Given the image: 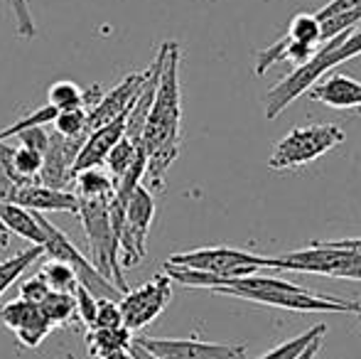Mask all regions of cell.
Masks as SVG:
<instances>
[{
	"label": "cell",
	"mask_w": 361,
	"mask_h": 359,
	"mask_svg": "<svg viewBox=\"0 0 361 359\" xmlns=\"http://www.w3.org/2000/svg\"><path fill=\"white\" fill-rule=\"evenodd\" d=\"M332 246H339V249H354L361 251V239H339V241H329Z\"/></svg>",
	"instance_id": "cell-39"
},
{
	"label": "cell",
	"mask_w": 361,
	"mask_h": 359,
	"mask_svg": "<svg viewBox=\"0 0 361 359\" xmlns=\"http://www.w3.org/2000/svg\"><path fill=\"white\" fill-rule=\"evenodd\" d=\"M39 310L42 315L49 320V325L57 327V325H69L79 317L76 312V298L67 296V293H49L42 303H39Z\"/></svg>",
	"instance_id": "cell-21"
},
{
	"label": "cell",
	"mask_w": 361,
	"mask_h": 359,
	"mask_svg": "<svg viewBox=\"0 0 361 359\" xmlns=\"http://www.w3.org/2000/svg\"><path fill=\"white\" fill-rule=\"evenodd\" d=\"M47 104H52L57 111H72V109H84L86 96L84 91L76 87L74 82H57L47 94Z\"/></svg>",
	"instance_id": "cell-28"
},
{
	"label": "cell",
	"mask_w": 361,
	"mask_h": 359,
	"mask_svg": "<svg viewBox=\"0 0 361 359\" xmlns=\"http://www.w3.org/2000/svg\"><path fill=\"white\" fill-rule=\"evenodd\" d=\"M57 114H59V111L54 109L52 104L42 106V109H37V111H35V114H30L27 118L18 121V123H13V126H10V128L0 130V140L15 138V135H18L20 130H25V128H32V126H44V123H52V121L57 118Z\"/></svg>",
	"instance_id": "cell-30"
},
{
	"label": "cell",
	"mask_w": 361,
	"mask_h": 359,
	"mask_svg": "<svg viewBox=\"0 0 361 359\" xmlns=\"http://www.w3.org/2000/svg\"><path fill=\"white\" fill-rule=\"evenodd\" d=\"M99 359H133L128 355V350H114V352H104L99 355Z\"/></svg>",
	"instance_id": "cell-40"
},
{
	"label": "cell",
	"mask_w": 361,
	"mask_h": 359,
	"mask_svg": "<svg viewBox=\"0 0 361 359\" xmlns=\"http://www.w3.org/2000/svg\"><path fill=\"white\" fill-rule=\"evenodd\" d=\"M111 197L114 195L79 197V212L76 214L81 217L86 239H89V249H91L89 261L121 293H128V283L123 278V266H121L118 259V239L114 234V224H111V214H109Z\"/></svg>",
	"instance_id": "cell-4"
},
{
	"label": "cell",
	"mask_w": 361,
	"mask_h": 359,
	"mask_svg": "<svg viewBox=\"0 0 361 359\" xmlns=\"http://www.w3.org/2000/svg\"><path fill=\"white\" fill-rule=\"evenodd\" d=\"M10 202L25 207L30 212H69V214L79 212V197L74 192L54 190V187L39 185V182L18 185Z\"/></svg>",
	"instance_id": "cell-16"
},
{
	"label": "cell",
	"mask_w": 361,
	"mask_h": 359,
	"mask_svg": "<svg viewBox=\"0 0 361 359\" xmlns=\"http://www.w3.org/2000/svg\"><path fill=\"white\" fill-rule=\"evenodd\" d=\"M305 94L312 101H319V104L337 111L361 109V82L344 77V74H334V77L324 79V82L312 84Z\"/></svg>",
	"instance_id": "cell-17"
},
{
	"label": "cell",
	"mask_w": 361,
	"mask_h": 359,
	"mask_svg": "<svg viewBox=\"0 0 361 359\" xmlns=\"http://www.w3.org/2000/svg\"><path fill=\"white\" fill-rule=\"evenodd\" d=\"M324 335H327V325L317 322V325L310 327L307 332H302V335H298V337H293V340L278 345L276 350H271L268 355H263L261 359H295V357L300 355V352L305 350V347L310 345V342L314 340V337H324Z\"/></svg>",
	"instance_id": "cell-27"
},
{
	"label": "cell",
	"mask_w": 361,
	"mask_h": 359,
	"mask_svg": "<svg viewBox=\"0 0 361 359\" xmlns=\"http://www.w3.org/2000/svg\"><path fill=\"white\" fill-rule=\"evenodd\" d=\"M10 10L15 15V25H18V35L23 39H32L37 35V28H35V20L32 13H30V5L27 0H8Z\"/></svg>",
	"instance_id": "cell-31"
},
{
	"label": "cell",
	"mask_w": 361,
	"mask_h": 359,
	"mask_svg": "<svg viewBox=\"0 0 361 359\" xmlns=\"http://www.w3.org/2000/svg\"><path fill=\"white\" fill-rule=\"evenodd\" d=\"M15 182L10 180V175L5 173V168H3V163H0V205H5V202H10L13 200V192H15Z\"/></svg>",
	"instance_id": "cell-37"
},
{
	"label": "cell",
	"mask_w": 361,
	"mask_h": 359,
	"mask_svg": "<svg viewBox=\"0 0 361 359\" xmlns=\"http://www.w3.org/2000/svg\"><path fill=\"white\" fill-rule=\"evenodd\" d=\"M94 327H123V317H121V308L116 300H99L96 308V317H94ZM91 327V330H94Z\"/></svg>",
	"instance_id": "cell-32"
},
{
	"label": "cell",
	"mask_w": 361,
	"mask_h": 359,
	"mask_svg": "<svg viewBox=\"0 0 361 359\" xmlns=\"http://www.w3.org/2000/svg\"><path fill=\"white\" fill-rule=\"evenodd\" d=\"M359 5H361V0H332V3H327L324 8H319L314 15H317V20H324V18H332V15L354 10V8H359Z\"/></svg>",
	"instance_id": "cell-36"
},
{
	"label": "cell",
	"mask_w": 361,
	"mask_h": 359,
	"mask_svg": "<svg viewBox=\"0 0 361 359\" xmlns=\"http://www.w3.org/2000/svg\"><path fill=\"white\" fill-rule=\"evenodd\" d=\"M54 123V133L67 135V138H74V135H89L86 133V111L84 109H72V111H59Z\"/></svg>",
	"instance_id": "cell-29"
},
{
	"label": "cell",
	"mask_w": 361,
	"mask_h": 359,
	"mask_svg": "<svg viewBox=\"0 0 361 359\" xmlns=\"http://www.w3.org/2000/svg\"><path fill=\"white\" fill-rule=\"evenodd\" d=\"M140 150H143V145L133 143V140H128L126 135L114 145V148H111V153L106 155V165H109L114 180H118L121 175H123L126 170L133 165V160L140 155Z\"/></svg>",
	"instance_id": "cell-25"
},
{
	"label": "cell",
	"mask_w": 361,
	"mask_h": 359,
	"mask_svg": "<svg viewBox=\"0 0 361 359\" xmlns=\"http://www.w3.org/2000/svg\"><path fill=\"white\" fill-rule=\"evenodd\" d=\"M39 256H42V246L32 244L30 249H25V251H20V254L10 256V259H5L3 264H0V296H3V293L8 291V288L13 286V283L18 281V278L39 259Z\"/></svg>",
	"instance_id": "cell-22"
},
{
	"label": "cell",
	"mask_w": 361,
	"mask_h": 359,
	"mask_svg": "<svg viewBox=\"0 0 361 359\" xmlns=\"http://www.w3.org/2000/svg\"><path fill=\"white\" fill-rule=\"evenodd\" d=\"M344 140V130L334 123H314L293 128L281 143L276 145L268 168L271 170H290L300 165L314 163L319 155L329 153Z\"/></svg>",
	"instance_id": "cell-6"
},
{
	"label": "cell",
	"mask_w": 361,
	"mask_h": 359,
	"mask_svg": "<svg viewBox=\"0 0 361 359\" xmlns=\"http://www.w3.org/2000/svg\"><path fill=\"white\" fill-rule=\"evenodd\" d=\"M165 273L172 278V281L182 283V286L207 288V291L219 293V296L241 298V300L258 303V305L281 308V310L352 312V315H361V303H357V300L322 296V293H312V291H307V288L298 286V283L281 281V278L258 276V273L246 276V278H219V276H209V273L177 269V266H170V264H165Z\"/></svg>",
	"instance_id": "cell-1"
},
{
	"label": "cell",
	"mask_w": 361,
	"mask_h": 359,
	"mask_svg": "<svg viewBox=\"0 0 361 359\" xmlns=\"http://www.w3.org/2000/svg\"><path fill=\"white\" fill-rule=\"evenodd\" d=\"M322 340H324V337H314V340L310 342V345L305 347V350L300 352L295 359H314V357H317V352H319V347H322Z\"/></svg>",
	"instance_id": "cell-38"
},
{
	"label": "cell",
	"mask_w": 361,
	"mask_h": 359,
	"mask_svg": "<svg viewBox=\"0 0 361 359\" xmlns=\"http://www.w3.org/2000/svg\"><path fill=\"white\" fill-rule=\"evenodd\" d=\"M152 217H155V200L150 190L138 185L130 195L123 212V221L118 229V259L121 266L133 269L145 259L147 251V231H150Z\"/></svg>",
	"instance_id": "cell-9"
},
{
	"label": "cell",
	"mask_w": 361,
	"mask_h": 359,
	"mask_svg": "<svg viewBox=\"0 0 361 359\" xmlns=\"http://www.w3.org/2000/svg\"><path fill=\"white\" fill-rule=\"evenodd\" d=\"M170 266L209 273L219 278H246L266 269V256L248 254V251L228 249V246H212V249H195L185 254H172L167 259Z\"/></svg>",
	"instance_id": "cell-8"
},
{
	"label": "cell",
	"mask_w": 361,
	"mask_h": 359,
	"mask_svg": "<svg viewBox=\"0 0 361 359\" xmlns=\"http://www.w3.org/2000/svg\"><path fill=\"white\" fill-rule=\"evenodd\" d=\"M0 320H3V325L8 327L15 337H18L20 345L30 347V350L42 345L44 337L52 332V325H49V320L42 315L39 305L23 300V298L0 305Z\"/></svg>",
	"instance_id": "cell-13"
},
{
	"label": "cell",
	"mask_w": 361,
	"mask_h": 359,
	"mask_svg": "<svg viewBox=\"0 0 361 359\" xmlns=\"http://www.w3.org/2000/svg\"><path fill=\"white\" fill-rule=\"evenodd\" d=\"M49 293H52V291H49V286L39 276L27 278V281L23 283V288H20V298H23V300H27V303H35V305H39V303H42Z\"/></svg>",
	"instance_id": "cell-35"
},
{
	"label": "cell",
	"mask_w": 361,
	"mask_h": 359,
	"mask_svg": "<svg viewBox=\"0 0 361 359\" xmlns=\"http://www.w3.org/2000/svg\"><path fill=\"white\" fill-rule=\"evenodd\" d=\"M130 340H133V332L128 327H94V330L86 332V342H89V350L94 357L104 355V352L114 350H128Z\"/></svg>",
	"instance_id": "cell-20"
},
{
	"label": "cell",
	"mask_w": 361,
	"mask_h": 359,
	"mask_svg": "<svg viewBox=\"0 0 361 359\" xmlns=\"http://www.w3.org/2000/svg\"><path fill=\"white\" fill-rule=\"evenodd\" d=\"M157 359H246V345H219L204 340H150L138 337Z\"/></svg>",
	"instance_id": "cell-12"
},
{
	"label": "cell",
	"mask_w": 361,
	"mask_h": 359,
	"mask_svg": "<svg viewBox=\"0 0 361 359\" xmlns=\"http://www.w3.org/2000/svg\"><path fill=\"white\" fill-rule=\"evenodd\" d=\"M359 317H361V315H359Z\"/></svg>",
	"instance_id": "cell-42"
},
{
	"label": "cell",
	"mask_w": 361,
	"mask_h": 359,
	"mask_svg": "<svg viewBox=\"0 0 361 359\" xmlns=\"http://www.w3.org/2000/svg\"><path fill=\"white\" fill-rule=\"evenodd\" d=\"M37 276L42 278V281L49 286V291H54V293H67V296H74L76 288H79V281H76L74 271L69 269L67 264H62V261L49 259Z\"/></svg>",
	"instance_id": "cell-23"
},
{
	"label": "cell",
	"mask_w": 361,
	"mask_h": 359,
	"mask_svg": "<svg viewBox=\"0 0 361 359\" xmlns=\"http://www.w3.org/2000/svg\"><path fill=\"white\" fill-rule=\"evenodd\" d=\"M359 54H361V28L347 30V32H339L337 37L327 39L322 47H317V52L307 62H302L293 74H288L281 84H276V87L268 91L266 116L268 118H278L300 94H305L312 84H317L324 77V72L334 69L337 64L359 57Z\"/></svg>",
	"instance_id": "cell-3"
},
{
	"label": "cell",
	"mask_w": 361,
	"mask_h": 359,
	"mask_svg": "<svg viewBox=\"0 0 361 359\" xmlns=\"http://www.w3.org/2000/svg\"><path fill=\"white\" fill-rule=\"evenodd\" d=\"M170 298H172V278L167 273H157V276H152L140 288L123 293V298L118 300L123 327H128L133 332L150 325L170 305Z\"/></svg>",
	"instance_id": "cell-10"
},
{
	"label": "cell",
	"mask_w": 361,
	"mask_h": 359,
	"mask_svg": "<svg viewBox=\"0 0 361 359\" xmlns=\"http://www.w3.org/2000/svg\"><path fill=\"white\" fill-rule=\"evenodd\" d=\"M128 111H123L121 116H116V118L109 121V123H104V126H99V128L89 130V135H86V140H84V145H81L79 155H76L74 175L76 173H84V170H91V168H99L101 163H106V155L111 153V148H114V145L118 143L121 138H123Z\"/></svg>",
	"instance_id": "cell-15"
},
{
	"label": "cell",
	"mask_w": 361,
	"mask_h": 359,
	"mask_svg": "<svg viewBox=\"0 0 361 359\" xmlns=\"http://www.w3.org/2000/svg\"><path fill=\"white\" fill-rule=\"evenodd\" d=\"M288 37L293 39V42L317 47V44L322 42V25H319L317 15H307V13L295 15V18L290 20Z\"/></svg>",
	"instance_id": "cell-24"
},
{
	"label": "cell",
	"mask_w": 361,
	"mask_h": 359,
	"mask_svg": "<svg viewBox=\"0 0 361 359\" xmlns=\"http://www.w3.org/2000/svg\"><path fill=\"white\" fill-rule=\"evenodd\" d=\"M147 72H138V74H128L118 87H114L109 94H104L89 111H86V133L99 126L114 121L116 116H121L123 111H128L133 106L135 96H138L140 87H143Z\"/></svg>",
	"instance_id": "cell-14"
},
{
	"label": "cell",
	"mask_w": 361,
	"mask_h": 359,
	"mask_svg": "<svg viewBox=\"0 0 361 359\" xmlns=\"http://www.w3.org/2000/svg\"><path fill=\"white\" fill-rule=\"evenodd\" d=\"M15 138L20 140V145H23V148L37 150V153H42V155H44L47 143H49V133L44 130V126H32V128H25V130H20Z\"/></svg>",
	"instance_id": "cell-33"
},
{
	"label": "cell",
	"mask_w": 361,
	"mask_h": 359,
	"mask_svg": "<svg viewBox=\"0 0 361 359\" xmlns=\"http://www.w3.org/2000/svg\"><path fill=\"white\" fill-rule=\"evenodd\" d=\"M266 269L317 273V276L327 278L361 281V251L339 249V246H332L329 241H312L307 249H298L290 251V254L266 259Z\"/></svg>",
	"instance_id": "cell-5"
},
{
	"label": "cell",
	"mask_w": 361,
	"mask_h": 359,
	"mask_svg": "<svg viewBox=\"0 0 361 359\" xmlns=\"http://www.w3.org/2000/svg\"><path fill=\"white\" fill-rule=\"evenodd\" d=\"M76 182V195L79 197H101V195H114V180L106 173H101L99 168L84 170V173L74 175Z\"/></svg>",
	"instance_id": "cell-26"
},
{
	"label": "cell",
	"mask_w": 361,
	"mask_h": 359,
	"mask_svg": "<svg viewBox=\"0 0 361 359\" xmlns=\"http://www.w3.org/2000/svg\"><path fill=\"white\" fill-rule=\"evenodd\" d=\"M182 94H180V44H167L160 82L147 114L140 145L145 150V178L152 190L165 187V175L180 153Z\"/></svg>",
	"instance_id": "cell-2"
},
{
	"label": "cell",
	"mask_w": 361,
	"mask_h": 359,
	"mask_svg": "<svg viewBox=\"0 0 361 359\" xmlns=\"http://www.w3.org/2000/svg\"><path fill=\"white\" fill-rule=\"evenodd\" d=\"M0 163H3L5 173L15 185H32L39 182V170H42V153L30 148H10L8 143L0 140Z\"/></svg>",
	"instance_id": "cell-18"
},
{
	"label": "cell",
	"mask_w": 361,
	"mask_h": 359,
	"mask_svg": "<svg viewBox=\"0 0 361 359\" xmlns=\"http://www.w3.org/2000/svg\"><path fill=\"white\" fill-rule=\"evenodd\" d=\"M8 241H10V239H8V231H5L3 226H0V246L5 249V246H8Z\"/></svg>",
	"instance_id": "cell-41"
},
{
	"label": "cell",
	"mask_w": 361,
	"mask_h": 359,
	"mask_svg": "<svg viewBox=\"0 0 361 359\" xmlns=\"http://www.w3.org/2000/svg\"><path fill=\"white\" fill-rule=\"evenodd\" d=\"M39 224H42V229H44L42 254L47 256V259L67 264L69 269L74 271L79 286L86 288L96 300H116L118 303L121 298H123V293H121L118 288L109 281V278H104L99 271H96V266L91 264V261L86 259L79 249H76V246L72 244V239H69L62 229H57L52 221L42 219V217H39Z\"/></svg>",
	"instance_id": "cell-7"
},
{
	"label": "cell",
	"mask_w": 361,
	"mask_h": 359,
	"mask_svg": "<svg viewBox=\"0 0 361 359\" xmlns=\"http://www.w3.org/2000/svg\"><path fill=\"white\" fill-rule=\"evenodd\" d=\"M86 135H67L49 133L47 150L42 155V170H39V185L54 187V190H64V185L74 180V163L79 155L81 145H84Z\"/></svg>",
	"instance_id": "cell-11"
},
{
	"label": "cell",
	"mask_w": 361,
	"mask_h": 359,
	"mask_svg": "<svg viewBox=\"0 0 361 359\" xmlns=\"http://www.w3.org/2000/svg\"><path fill=\"white\" fill-rule=\"evenodd\" d=\"M0 226H3L8 234H18V236H23V239L32 241L35 246L44 244V229H42V224H39V214L15 205V202L0 205Z\"/></svg>",
	"instance_id": "cell-19"
},
{
	"label": "cell",
	"mask_w": 361,
	"mask_h": 359,
	"mask_svg": "<svg viewBox=\"0 0 361 359\" xmlns=\"http://www.w3.org/2000/svg\"><path fill=\"white\" fill-rule=\"evenodd\" d=\"M74 298H76V312H79V317L84 320V325L89 327H94V317H96V308H99V300H96L94 296H91L86 288H76V293H74Z\"/></svg>",
	"instance_id": "cell-34"
}]
</instances>
